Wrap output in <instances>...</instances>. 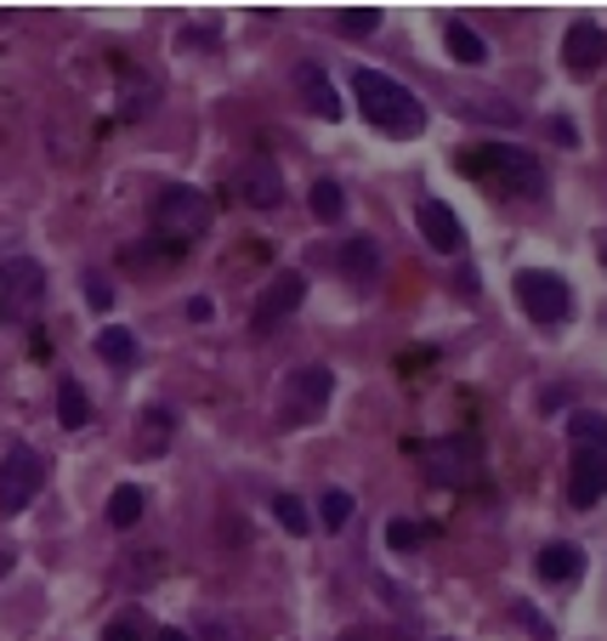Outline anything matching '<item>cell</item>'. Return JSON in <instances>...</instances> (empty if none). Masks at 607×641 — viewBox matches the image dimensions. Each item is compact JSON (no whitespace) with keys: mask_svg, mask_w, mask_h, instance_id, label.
Returning <instances> with one entry per match:
<instances>
[{"mask_svg":"<svg viewBox=\"0 0 607 641\" xmlns=\"http://www.w3.org/2000/svg\"><path fill=\"white\" fill-rule=\"evenodd\" d=\"M352 97H358V114L386 137H420L426 131V103L381 69H352Z\"/></svg>","mask_w":607,"mask_h":641,"instance_id":"6da1fadb","label":"cell"},{"mask_svg":"<svg viewBox=\"0 0 607 641\" xmlns=\"http://www.w3.org/2000/svg\"><path fill=\"white\" fill-rule=\"evenodd\" d=\"M465 171L494 182L499 193H512V199H546V165H539V154H528L517 143H477V148H465Z\"/></svg>","mask_w":607,"mask_h":641,"instance_id":"7a4b0ae2","label":"cell"},{"mask_svg":"<svg viewBox=\"0 0 607 641\" xmlns=\"http://www.w3.org/2000/svg\"><path fill=\"white\" fill-rule=\"evenodd\" d=\"M329 392H335V375H329L324 363H301V369H290V375L279 381V403H273L279 431L313 426V420L329 409Z\"/></svg>","mask_w":607,"mask_h":641,"instance_id":"3957f363","label":"cell"},{"mask_svg":"<svg viewBox=\"0 0 607 641\" xmlns=\"http://www.w3.org/2000/svg\"><path fill=\"white\" fill-rule=\"evenodd\" d=\"M211 199L199 193V188H165L159 199H154V233L165 245H177V250H188L193 239H205L211 233Z\"/></svg>","mask_w":607,"mask_h":641,"instance_id":"277c9868","label":"cell"},{"mask_svg":"<svg viewBox=\"0 0 607 641\" xmlns=\"http://www.w3.org/2000/svg\"><path fill=\"white\" fill-rule=\"evenodd\" d=\"M41 301H46V267L35 256L7 250L0 256V318L23 324V318L41 313Z\"/></svg>","mask_w":607,"mask_h":641,"instance_id":"5b68a950","label":"cell"},{"mask_svg":"<svg viewBox=\"0 0 607 641\" xmlns=\"http://www.w3.org/2000/svg\"><path fill=\"white\" fill-rule=\"evenodd\" d=\"M41 483H46V460H41V449L12 443L7 460H0V511H7V517L29 511V505H35V494H41Z\"/></svg>","mask_w":607,"mask_h":641,"instance_id":"8992f818","label":"cell"},{"mask_svg":"<svg viewBox=\"0 0 607 641\" xmlns=\"http://www.w3.org/2000/svg\"><path fill=\"white\" fill-rule=\"evenodd\" d=\"M517 301L533 324H567L573 318V290L562 273H539V267H522L517 273Z\"/></svg>","mask_w":607,"mask_h":641,"instance_id":"52a82bcc","label":"cell"},{"mask_svg":"<svg viewBox=\"0 0 607 641\" xmlns=\"http://www.w3.org/2000/svg\"><path fill=\"white\" fill-rule=\"evenodd\" d=\"M415 454L426 460V471L437 483H471L483 471V449H477V437H471V431L443 437V443H420Z\"/></svg>","mask_w":607,"mask_h":641,"instance_id":"ba28073f","label":"cell"},{"mask_svg":"<svg viewBox=\"0 0 607 641\" xmlns=\"http://www.w3.org/2000/svg\"><path fill=\"white\" fill-rule=\"evenodd\" d=\"M301 301H307V279H301L295 267H284V273H279L273 284L261 290L256 313H250V329H256V335H267V329H273L279 318H290V313L301 307Z\"/></svg>","mask_w":607,"mask_h":641,"instance_id":"9c48e42d","label":"cell"},{"mask_svg":"<svg viewBox=\"0 0 607 641\" xmlns=\"http://www.w3.org/2000/svg\"><path fill=\"white\" fill-rule=\"evenodd\" d=\"M239 199H245L250 211H273V205H284V177H279V165L267 159V154H256V159L239 165Z\"/></svg>","mask_w":607,"mask_h":641,"instance_id":"30bf717a","label":"cell"},{"mask_svg":"<svg viewBox=\"0 0 607 641\" xmlns=\"http://www.w3.org/2000/svg\"><path fill=\"white\" fill-rule=\"evenodd\" d=\"M602 494H607V454L573 449V465H567V505H573V511H591Z\"/></svg>","mask_w":607,"mask_h":641,"instance_id":"8fae6325","label":"cell"},{"mask_svg":"<svg viewBox=\"0 0 607 641\" xmlns=\"http://www.w3.org/2000/svg\"><path fill=\"white\" fill-rule=\"evenodd\" d=\"M562 63H567V75H596L607 63V29L602 23H573L562 35Z\"/></svg>","mask_w":607,"mask_h":641,"instance_id":"7c38bea8","label":"cell"},{"mask_svg":"<svg viewBox=\"0 0 607 641\" xmlns=\"http://www.w3.org/2000/svg\"><path fill=\"white\" fill-rule=\"evenodd\" d=\"M415 222H420V233H426L431 250H443V256H460L465 250V227H460V216L443 205V199H420Z\"/></svg>","mask_w":607,"mask_h":641,"instance_id":"4fadbf2b","label":"cell"},{"mask_svg":"<svg viewBox=\"0 0 607 641\" xmlns=\"http://www.w3.org/2000/svg\"><path fill=\"white\" fill-rule=\"evenodd\" d=\"M295 91H301V103H307L318 120H341V114H347L341 97H335V86H329V75L318 69V63H301V69H295Z\"/></svg>","mask_w":607,"mask_h":641,"instance_id":"5bb4252c","label":"cell"},{"mask_svg":"<svg viewBox=\"0 0 607 641\" xmlns=\"http://www.w3.org/2000/svg\"><path fill=\"white\" fill-rule=\"evenodd\" d=\"M335 261H341V279L358 284V290H369L381 279V250H375V239H363V233H358V239H347Z\"/></svg>","mask_w":607,"mask_h":641,"instance_id":"9a60e30c","label":"cell"},{"mask_svg":"<svg viewBox=\"0 0 607 641\" xmlns=\"http://www.w3.org/2000/svg\"><path fill=\"white\" fill-rule=\"evenodd\" d=\"M533 573L546 585H567V580H580V573H585V551L567 546V539H557V546H546V551L533 556Z\"/></svg>","mask_w":607,"mask_h":641,"instance_id":"2e32d148","label":"cell"},{"mask_svg":"<svg viewBox=\"0 0 607 641\" xmlns=\"http://www.w3.org/2000/svg\"><path fill=\"white\" fill-rule=\"evenodd\" d=\"M443 41H449V57H454V63H465V69H477V63H488L483 35H477V29H471L465 18H449V23H443Z\"/></svg>","mask_w":607,"mask_h":641,"instance_id":"e0dca14e","label":"cell"},{"mask_svg":"<svg viewBox=\"0 0 607 641\" xmlns=\"http://www.w3.org/2000/svg\"><path fill=\"white\" fill-rule=\"evenodd\" d=\"M171 431H177V415L165 409V403H154V409H143V437H137V454H143V460L165 454V443H171Z\"/></svg>","mask_w":607,"mask_h":641,"instance_id":"ac0fdd59","label":"cell"},{"mask_svg":"<svg viewBox=\"0 0 607 641\" xmlns=\"http://www.w3.org/2000/svg\"><path fill=\"white\" fill-rule=\"evenodd\" d=\"M188 250H177V245H165V239H143V245H125V267L131 273H154V267H171V261H182Z\"/></svg>","mask_w":607,"mask_h":641,"instance_id":"d6986e66","label":"cell"},{"mask_svg":"<svg viewBox=\"0 0 607 641\" xmlns=\"http://www.w3.org/2000/svg\"><path fill=\"white\" fill-rule=\"evenodd\" d=\"M567 437H573V449L607 454V415H596V409H573V415H567Z\"/></svg>","mask_w":607,"mask_h":641,"instance_id":"ffe728a7","label":"cell"},{"mask_svg":"<svg viewBox=\"0 0 607 641\" xmlns=\"http://www.w3.org/2000/svg\"><path fill=\"white\" fill-rule=\"evenodd\" d=\"M137 335H131V329H120V324H109L103 335H97V358H103V363H114V369H131V363H137Z\"/></svg>","mask_w":607,"mask_h":641,"instance_id":"44dd1931","label":"cell"},{"mask_svg":"<svg viewBox=\"0 0 607 641\" xmlns=\"http://www.w3.org/2000/svg\"><path fill=\"white\" fill-rule=\"evenodd\" d=\"M57 420L69 431H86L91 426V403H86V386L80 381H57Z\"/></svg>","mask_w":607,"mask_h":641,"instance_id":"7402d4cb","label":"cell"},{"mask_svg":"<svg viewBox=\"0 0 607 641\" xmlns=\"http://www.w3.org/2000/svg\"><path fill=\"white\" fill-rule=\"evenodd\" d=\"M143 505H148V499H143V488L120 483V488L109 494V522H114V528H137V522H143Z\"/></svg>","mask_w":607,"mask_h":641,"instance_id":"603a6c76","label":"cell"},{"mask_svg":"<svg viewBox=\"0 0 607 641\" xmlns=\"http://www.w3.org/2000/svg\"><path fill=\"white\" fill-rule=\"evenodd\" d=\"M307 205H313V216L318 222H341L347 216V193H341V182H313V193H307Z\"/></svg>","mask_w":607,"mask_h":641,"instance_id":"cb8c5ba5","label":"cell"},{"mask_svg":"<svg viewBox=\"0 0 607 641\" xmlns=\"http://www.w3.org/2000/svg\"><path fill=\"white\" fill-rule=\"evenodd\" d=\"M273 517L284 522V533H313V511L295 494H273Z\"/></svg>","mask_w":607,"mask_h":641,"instance_id":"d4e9b609","label":"cell"},{"mask_svg":"<svg viewBox=\"0 0 607 641\" xmlns=\"http://www.w3.org/2000/svg\"><path fill=\"white\" fill-rule=\"evenodd\" d=\"M318 517H324L329 533H341V528L352 522V494H347V488H329V494L318 499Z\"/></svg>","mask_w":607,"mask_h":641,"instance_id":"484cf974","label":"cell"},{"mask_svg":"<svg viewBox=\"0 0 607 641\" xmlns=\"http://www.w3.org/2000/svg\"><path fill=\"white\" fill-rule=\"evenodd\" d=\"M335 29H341V35H375V29H381V12L375 7H347V12H335Z\"/></svg>","mask_w":607,"mask_h":641,"instance_id":"4316f807","label":"cell"},{"mask_svg":"<svg viewBox=\"0 0 607 641\" xmlns=\"http://www.w3.org/2000/svg\"><path fill=\"white\" fill-rule=\"evenodd\" d=\"M420 539H426V528L409 522V517H392V522H386V546H392V551H415Z\"/></svg>","mask_w":607,"mask_h":641,"instance_id":"83f0119b","label":"cell"},{"mask_svg":"<svg viewBox=\"0 0 607 641\" xmlns=\"http://www.w3.org/2000/svg\"><path fill=\"white\" fill-rule=\"evenodd\" d=\"M125 562H137V567H125V585H148L165 573V556L159 551H143V556H125Z\"/></svg>","mask_w":607,"mask_h":641,"instance_id":"f1b7e54d","label":"cell"},{"mask_svg":"<svg viewBox=\"0 0 607 641\" xmlns=\"http://www.w3.org/2000/svg\"><path fill=\"white\" fill-rule=\"evenodd\" d=\"M86 301H91L97 313H109V307H114V290H109L103 273H86Z\"/></svg>","mask_w":607,"mask_h":641,"instance_id":"f546056e","label":"cell"},{"mask_svg":"<svg viewBox=\"0 0 607 641\" xmlns=\"http://www.w3.org/2000/svg\"><path fill=\"white\" fill-rule=\"evenodd\" d=\"M103 641H143V630H137V619H114L103 630Z\"/></svg>","mask_w":607,"mask_h":641,"instance_id":"4dcf8cb0","label":"cell"},{"mask_svg":"<svg viewBox=\"0 0 607 641\" xmlns=\"http://www.w3.org/2000/svg\"><path fill=\"white\" fill-rule=\"evenodd\" d=\"M517 607H522V625H528V630H533L539 641H551V625H546V619H539V614H533V607H528V601H517Z\"/></svg>","mask_w":607,"mask_h":641,"instance_id":"1f68e13d","label":"cell"},{"mask_svg":"<svg viewBox=\"0 0 607 641\" xmlns=\"http://www.w3.org/2000/svg\"><path fill=\"white\" fill-rule=\"evenodd\" d=\"M205 641H239V630L222 625V619H205Z\"/></svg>","mask_w":607,"mask_h":641,"instance_id":"d6a6232c","label":"cell"},{"mask_svg":"<svg viewBox=\"0 0 607 641\" xmlns=\"http://www.w3.org/2000/svg\"><path fill=\"white\" fill-rule=\"evenodd\" d=\"M211 313H216V307H211V295H193V301H188V318H193V324H205Z\"/></svg>","mask_w":607,"mask_h":641,"instance_id":"836d02e7","label":"cell"},{"mask_svg":"<svg viewBox=\"0 0 607 641\" xmlns=\"http://www.w3.org/2000/svg\"><path fill=\"white\" fill-rule=\"evenodd\" d=\"M551 137H557V143H567V148H573V143H580V131H573V125H567V120H551Z\"/></svg>","mask_w":607,"mask_h":641,"instance_id":"e575fe53","label":"cell"},{"mask_svg":"<svg viewBox=\"0 0 607 641\" xmlns=\"http://www.w3.org/2000/svg\"><path fill=\"white\" fill-rule=\"evenodd\" d=\"M341 641H386V636H381V630H347Z\"/></svg>","mask_w":607,"mask_h":641,"instance_id":"d590c367","label":"cell"},{"mask_svg":"<svg viewBox=\"0 0 607 641\" xmlns=\"http://www.w3.org/2000/svg\"><path fill=\"white\" fill-rule=\"evenodd\" d=\"M154 641H193V636H188V630H171V625H165V630H159Z\"/></svg>","mask_w":607,"mask_h":641,"instance_id":"8d00e7d4","label":"cell"},{"mask_svg":"<svg viewBox=\"0 0 607 641\" xmlns=\"http://www.w3.org/2000/svg\"><path fill=\"white\" fill-rule=\"evenodd\" d=\"M7 573H12V551H0V580H7Z\"/></svg>","mask_w":607,"mask_h":641,"instance_id":"74e56055","label":"cell"},{"mask_svg":"<svg viewBox=\"0 0 607 641\" xmlns=\"http://www.w3.org/2000/svg\"><path fill=\"white\" fill-rule=\"evenodd\" d=\"M602 267H607V245H602Z\"/></svg>","mask_w":607,"mask_h":641,"instance_id":"f35d334b","label":"cell"}]
</instances>
